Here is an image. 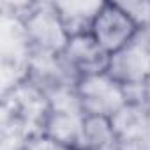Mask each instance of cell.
<instances>
[{
  "instance_id": "cell-4",
  "label": "cell",
  "mask_w": 150,
  "mask_h": 150,
  "mask_svg": "<svg viewBox=\"0 0 150 150\" xmlns=\"http://www.w3.org/2000/svg\"><path fill=\"white\" fill-rule=\"evenodd\" d=\"M106 72L124 87L143 85L150 78V41L141 39V30L125 48L110 57Z\"/></svg>"
},
{
  "instance_id": "cell-1",
  "label": "cell",
  "mask_w": 150,
  "mask_h": 150,
  "mask_svg": "<svg viewBox=\"0 0 150 150\" xmlns=\"http://www.w3.org/2000/svg\"><path fill=\"white\" fill-rule=\"evenodd\" d=\"M76 90L87 117L113 118L129 104L125 87L113 80L108 72L80 78Z\"/></svg>"
},
{
  "instance_id": "cell-5",
  "label": "cell",
  "mask_w": 150,
  "mask_h": 150,
  "mask_svg": "<svg viewBox=\"0 0 150 150\" xmlns=\"http://www.w3.org/2000/svg\"><path fill=\"white\" fill-rule=\"evenodd\" d=\"M62 57L78 74V78L106 72L110 65V55L97 44V41L90 34L71 37Z\"/></svg>"
},
{
  "instance_id": "cell-9",
  "label": "cell",
  "mask_w": 150,
  "mask_h": 150,
  "mask_svg": "<svg viewBox=\"0 0 150 150\" xmlns=\"http://www.w3.org/2000/svg\"><path fill=\"white\" fill-rule=\"evenodd\" d=\"M21 150H71V148L64 146L62 143H58L51 138H48L46 134H37V136L30 138Z\"/></svg>"
},
{
  "instance_id": "cell-3",
  "label": "cell",
  "mask_w": 150,
  "mask_h": 150,
  "mask_svg": "<svg viewBox=\"0 0 150 150\" xmlns=\"http://www.w3.org/2000/svg\"><path fill=\"white\" fill-rule=\"evenodd\" d=\"M23 27L32 51L60 55L69 42V35L60 21L55 4H46L34 9L23 20Z\"/></svg>"
},
{
  "instance_id": "cell-7",
  "label": "cell",
  "mask_w": 150,
  "mask_h": 150,
  "mask_svg": "<svg viewBox=\"0 0 150 150\" xmlns=\"http://www.w3.org/2000/svg\"><path fill=\"white\" fill-rule=\"evenodd\" d=\"M83 150H120V136L111 118L87 117Z\"/></svg>"
},
{
  "instance_id": "cell-8",
  "label": "cell",
  "mask_w": 150,
  "mask_h": 150,
  "mask_svg": "<svg viewBox=\"0 0 150 150\" xmlns=\"http://www.w3.org/2000/svg\"><path fill=\"white\" fill-rule=\"evenodd\" d=\"M118 6L131 16L139 30L150 25V2H120Z\"/></svg>"
},
{
  "instance_id": "cell-2",
  "label": "cell",
  "mask_w": 150,
  "mask_h": 150,
  "mask_svg": "<svg viewBox=\"0 0 150 150\" xmlns=\"http://www.w3.org/2000/svg\"><path fill=\"white\" fill-rule=\"evenodd\" d=\"M138 34V25L117 2H103L90 28V35L110 57L125 48Z\"/></svg>"
},
{
  "instance_id": "cell-10",
  "label": "cell",
  "mask_w": 150,
  "mask_h": 150,
  "mask_svg": "<svg viewBox=\"0 0 150 150\" xmlns=\"http://www.w3.org/2000/svg\"><path fill=\"white\" fill-rule=\"evenodd\" d=\"M78 150H83V148H78Z\"/></svg>"
},
{
  "instance_id": "cell-6",
  "label": "cell",
  "mask_w": 150,
  "mask_h": 150,
  "mask_svg": "<svg viewBox=\"0 0 150 150\" xmlns=\"http://www.w3.org/2000/svg\"><path fill=\"white\" fill-rule=\"evenodd\" d=\"M103 2H57L55 9L60 16V21L69 35L90 34L92 23L101 9Z\"/></svg>"
}]
</instances>
